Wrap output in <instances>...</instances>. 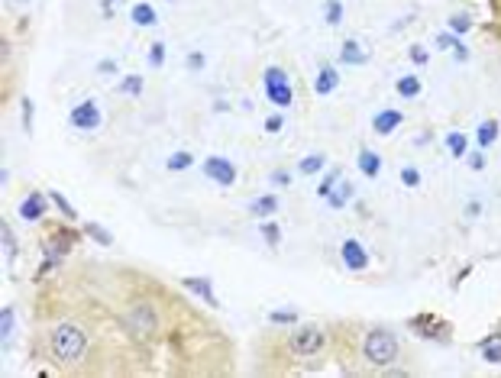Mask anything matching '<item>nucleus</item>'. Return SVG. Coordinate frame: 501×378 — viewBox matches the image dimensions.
Listing matches in <instances>:
<instances>
[{
  "label": "nucleus",
  "instance_id": "nucleus-25",
  "mask_svg": "<svg viewBox=\"0 0 501 378\" xmlns=\"http://www.w3.org/2000/svg\"><path fill=\"white\" fill-rule=\"evenodd\" d=\"M447 149H449V155L453 159H466V152H469V139H466V133H449L447 136Z\"/></svg>",
  "mask_w": 501,
  "mask_h": 378
},
{
  "label": "nucleus",
  "instance_id": "nucleus-10",
  "mask_svg": "<svg viewBox=\"0 0 501 378\" xmlns=\"http://www.w3.org/2000/svg\"><path fill=\"white\" fill-rule=\"evenodd\" d=\"M401 123H404V114H401V110L388 107V110H379V114L372 117V133H375V136H391V133H395Z\"/></svg>",
  "mask_w": 501,
  "mask_h": 378
},
{
  "label": "nucleus",
  "instance_id": "nucleus-7",
  "mask_svg": "<svg viewBox=\"0 0 501 378\" xmlns=\"http://www.w3.org/2000/svg\"><path fill=\"white\" fill-rule=\"evenodd\" d=\"M340 259H343V265H346L350 272H365V268H369V262H372V256L365 252V246L359 240H343Z\"/></svg>",
  "mask_w": 501,
  "mask_h": 378
},
{
  "label": "nucleus",
  "instance_id": "nucleus-2",
  "mask_svg": "<svg viewBox=\"0 0 501 378\" xmlns=\"http://www.w3.org/2000/svg\"><path fill=\"white\" fill-rule=\"evenodd\" d=\"M398 355H401V343H398V336L391 330H382V326H375V330L365 333L363 340V359L365 365H372V369H388L391 362H398Z\"/></svg>",
  "mask_w": 501,
  "mask_h": 378
},
{
  "label": "nucleus",
  "instance_id": "nucleus-13",
  "mask_svg": "<svg viewBox=\"0 0 501 378\" xmlns=\"http://www.w3.org/2000/svg\"><path fill=\"white\" fill-rule=\"evenodd\" d=\"M336 84H340V71H336L334 65H320L317 78H314V91H317L320 98H326V94L336 91Z\"/></svg>",
  "mask_w": 501,
  "mask_h": 378
},
{
  "label": "nucleus",
  "instance_id": "nucleus-35",
  "mask_svg": "<svg viewBox=\"0 0 501 378\" xmlns=\"http://www.w3.org/2000/svg\"><path fill=\"white\" fill-rule=\"evenodd\" d=\"M149 65L152 69H162V65H165V42H152L149 46Z\"/></svg>",
  "mask_w": 501,
  "mask_h": 378
},
{
  "label": "nucleus",
  "instance_id": "nucleus-6",
  "mask_svg": "<svg viewBox=\"0 0 501 378\" xmlns=\"http://www.w3.org/2000/svg\"><path fill=\"white\" fill-rule=\"evenodd\" d=\"M408 326L418 336H424V340H433V343H449V324L447 320H440V317H433V314H418V317H411L408 320Z\"/></svg>",
  "mask_w": 501,
  "mask_h": 378
},
{
  "label": "nucleus",
  "instance_id": "nucleus-31",
  "mask_svg": "<svg viewBox=\"0 0 501 378\" xmlns=\"http://www.w3.org/2000/svg\"><path fill=\"white\" fill-rule=\"evenodd\" d=\"M49 201H52V204L59 207V213H61L65 220H78V211L69 204V197L61 194V191H49Z\"/></svg>",
  "mask_w": 501,
  "mask_h": 378
},
{
  "label": "nucleus",
  "instance_id": "nucleus-22",
  "mask_svg": "<svg viewBox=\"0 0 501 378\" xmlns=\"http://www.w3.org/2000/svg\"><path fill=\"white\" fill-rule=\"evenodd\" d=\"M129 20L136 26H155L159 23V16H155V10L149 7V4H136V7L129 10Z\"/></svg>",
  "mask_w": 501,
  "mask_h": 378
},
{
  "label": "nucleus",
  "instance_id": "nucleus-21",
  "mask_svg": "<svg viewBox=\"0 0 501 378\" xmlns=\"http://www.w3.org/2000/svg\"><path fill=\"white\" fill-rule=\"evenodd\" d=\"M350 197H353V184L350 182H340L334 191H330V194H326V201H330V207H334V211H343V207L350 204Z\"/></svg>",
  "mask_w": 501,
  "mask_h": 378
},
{
  "label": "nucleus",
  "instance_id": "nucleus-42",
  "mask_svg": "<svg viewBox=\"0 0 501 378\" xmlns=\"http://www.w3.org/2000/svg\"><path fill=\"white\" fill-rule=\"evenodd\" d=\"M188 69L191 71H204V52H188Z\"/></svg>",
  "mask_w": 501,
  "mask_h": 378
},
{
  "label": "nucleus",
  "instance_id": "nucleus-32",
  "mask_svg": "<svg viewBox=\"0 0 501 378\" xmlns=\"http://www.w3.org/2000/svg\"><path fill=\"white\" fill-rule=\"evenodd\" d=\"M447 23H449V33H456V36H466V33H469L472 26H476V23H472V16H469V13H453V16L447 20Z\"/></svg>",
  "mask_w": 501,
  "mask_h": 378
},
{
  "label": "nucleus",
  "instance_id": "nucleus-20",
  "mask_svg": "<svg viewBox=\"0 0 501 378\" xmlns=\"http://www.w3.org/2000/svg\"><path fill=\"white\" fill-rule=\"evenodd\" d=\"M326 168V155L324 152H311V155H304L297 162V175H320Z\"/></svg>",
  "mask_w": 501,
  "mask_h": 378
},
{
  "label": "nucleus",
  "instance_id": "nucleus-4",
  "mask_svg": "<svg viewBox=\"0 0 501 378\" xmlns=\"http://www.w3.org/2000/svg\"><path fill=\"white\" fill-rule=\"evenodd\" d=\"M123 326H126L136 340H152V336L159 333V314H155L152 304L136 301V304H129V310L123 314Z\"/></svg>",
  "mask_w": 501,
  "mask_h": 378
},
{
  "label": "nucleus",
  "instance_id": "nucleus-15",
  "mask_svg": "<svg viewBox=\"0 0 501 378\" xmlns=\"http://www.w3.org/2000/svg\"><path fill=\"white\" fill-rule=\"evenodd\" d=\"M356 165H359V175L375 178V175L382 172V155H379V152H372V149H363V152H359V159H356Z\"/></svg>",
  "mask_w": 501,
  "mask_h": 378
},
{
  "label": "nucleus",
  "instance_id": "nucleus-44",
  "mask_svg": "<svg viewBox=\"0 0 501 378\" xmlns=\"http://www.w3.org/2000/svg\"><path fill=\"white\" fill-rule=\"evenodd\" d=\"M117 71V61L114 59H100L98 61V75H114Z\"/></svg>",
  "mask_w": 501,
  "mask_h": 378
},
{
  "label": "nucleus",
  "instance_id": "nucleus-12",
  "mask_svg": "<svg viewBox=\"0 0 501 378\" xmlns=\"http://www.w3.org/2000/svg\"><path fill=\"white\" fill-rule=\"evenodd\" d=\"M49 194H30L26 201H20V217L26 220V223H36V220H42L46 217V207H49V201H46Z\"/></svg>",
  "mask_w": 501,
  "mask_h": 378
},
{
  "label": "nucleus",
  "instance_id": "nucleus-39",
  "mask_svg": "<svg viewBox=\"0 0 501 378\" xmlns=\"http://www.w3.org/2000/svg\"><path fill=\"white\" fill-rule=\"evenodd\" d=\"M408 55H411V61H414L418 69H424L427 61H430V55H427V49H424V46H411V49H408Z\"/></svg>",
  "mask_w": 501,
  "mask_h": 378
},
{
  "label": "nucleus",
  "instance_id": "nucleus-43",
  "mask_svg": "<svg viewBox=\"0 0 501 378\" xmlns=\"http://www.w3.org/2000/svg\"><path fill=\"white\" fill-rule=\"evenodd\" d=\"M281 126H285V117H281V114H275V117H269V120H266V133H278Z\"/></svg>",
  "mask_w": 501,
  "mask_h": 378
},
{
  "label": "nucleus",
  "instance_id": "nucleus-24",
  "mask_svg": "<svg viewBox=\"0 0 501 378\" xmlns=\"http://www.w3.org/2000/svg\"><path fill=\"white\" fill-rule=\"evenodd\" d=\"M0 246H4V256H7L10 262L20 256V242H16V236L10 233V223H0Z\"/></svg>",
  "mask_w": 501,
  "mask_h": 378
},
{
  "label": "nucleus",
  "instance_id": "nucleus-30",
  "mask_svg": "<svg viewBox=\"0 0 501 378\" xmlns=\"http://www.w3.org/2000/svg\"><path fill=\"white\" fill-rule=\"evenodd\" d=\"M84 236H91L98 246H104V249H107V246H114V236L107 233L100 223H84Z\"/></svg>",
  "mask_w": 501,
  "mask_h": 378
},
{
  "label": "nucleus",
  "instance_id": "nucleus-36",
  "mask_svg": "<svg viewBox=\"0 0 501 378\" xmlns=\"http://www.w3.org/2000/svg\"><path fill=\"white\" fill-rule=\"evenodd\" d=\"M343 20V4L340 0H326V23L336 26Z\"/></svg>",
  "mask_w": 501,
  "mask_h": 378
},
{
  "label": "nucleus",
  "instance_id": "nucleus-46",
  "mask_svg": "<svg viewBox=\"0 0 501 378\" xmlns=\"http://www.w3.org/2000/svg\"><path fill=\"white\" fill-rule=\"evenodd\" d=\"M478 213H482V204H478V201H476V204L466 207V217H478Z\"/></svg>",
  "mask_w": 501,
  "mask_h": 378
},
{
  "label": "nucleus",
  "instance_id": "nucleus-27",
  "mask_svg": "<svg viewBox=\"0 0 501 378\" xmlns=\"http://www.w3.org/2000/svg\"><path fill=\"white\" fill-rule=\"evenodd\" d=\"M143 88H146V81H143V75H126L120 81V88H117V91L123 94V98H139V94H143Z\"/></svg>",
  "mask_w": 501,
  "mask_h": 378
},
{
  "label": "nucleus",
  "instance_id": "nucleus-18",
  "mask_svg": "<svg viewBox=\"0 0 501 378\" xmlns=\"http://www.w3.org/2000/svg\"><path fill=\"white\" fill-rule=\"evenodd\" d=\"M395 91H398V98L414 100V98H420L424 84H420V78H418V75H401V78H398V84H395Z\"/></svg>",
  "mask_w": 501,
  "mask_h": 378
},
{
  "label": "nucleus",
  "instance_id": "nucleus-26",
  "mask_svg": "<svg viewBox=\"0 0 501 378\" xmlns=\"http://www.w3.org/2000/svg\"><path fill=\"white\" fill-rule=\"evenodd\" d=\"M482 359H485L488 365H498L501 362V336H488V340H482Z\"/></svg>",
  "mask_w": 501,
  "mask_h": 378
},
{
  "label": "nucleus",
  "instance_id": "nucleus-38",
  "mask_svg": "<svg viewBox=\"0 0 501 378\" xmlns=\"http://www.w3.org/2000/svg\"><path fill=\"white\" fill-rule=\"evenodd\" d=\"M466 165H469L472 172H482V168H485V152H482V149L466 152Z\"/></svg>",
  "mask_w": 501,
  "mask_h": 378
},
{
  "label": "nucleus",
  "instance_id": "nucleus-19",
  "mask_svg": "<svg viewBox=\"0 0 501 378\" xmlns=\"http://www.w3.org/2000/svg\"><path fill=\"white\" fill-rule=\"evenodd\" d=\"M191 165H194V152H191V149H178V152H172V155H168V162H165V168H168L172 175L188 172Z\"/></svg>",
  "mask_w": 501,
  "mask_h": 378
},
{
  "label": "nucleus",
  "instance_id": "nucleus-40",
  "mask_svg": "<svg viewBox=\"0 0 501 378\" xmlns=\"http://www.w3.org/2000/svg\"><path fill=\"white\" fill-rule=\"evenodd\" d=\"M20 110H23V129L30 133V129H33V100L23 98V100H20Z\"/></svg>",
  "mask_w": 501,
  "mask_h": 378
},
{
  "label": "nucleus",
  "instance_id": "nucleus-14",
  "mask_svg": "<svg viewBox=\"0 0 501 378\" xmlns=\"http://www.w3.org/2000/svg\"><path fill=\"white\" fill-rule=\"evenodd\" d=\"M501 136V123L498 120H485V123H478L476 129V146L478 149H488V146H495Z\"/></svg>",
  "mask_w": 501,
  "mask_h": 378
},
{
  "label": "nucleus",
  "instance_id": "nucleus-17",
  "mask_svg": "<svg viewBox=\"0 0 501 378\" xmlns=\"http://www.w3.org/2000/svg\"><path fill=\"white\" fill-rule=\"evenodd\" d=\"M275 211H278V197H275V194H262V197H256V201L249 204V213H252V217H259V220H269Z\"/></svg>",
  "mask_w": 501,
  "mask_h": 378
},
{
  "label": "nucleus",
  "instance_id": "nucleus-3",
  "mask_svg": "<svg viewBox=\"0 0 501 378\" xmlns=\"http://www.w3.org/2000/svg\"><path fill=\"white\" fill-rule=\"evenodd\" d=\"M291 353L297 355V359H317L320 353L326 349V333L320 324H295V330H291V340H288Z\"/></svg>",
  "mask_w": 501,
  "mask_h": 378
},
{
  "label": "nucleus",
  "instance_id": "nucleus-1",
  "mask_svg": "<svg viewBox=\"0 0 501 378\" xmlns=\"http://www.w3.org/2000/svg\"><path fill=\"white\" fill-rule=\"evenodd\" d=\"M88 349V336L78 324H55L52 333H49V353H52L55 362L71 365L78 362Z\"/></svg>",
  "mask_w": 501,
  "mask_h": 378
},
{
  "label": "nucleus",
  "instance_id": "nucleus-45",
  "mask_svg": "<svg viewBox=\"0 0 501 378\" xmlns=\"http://www.w3.org/2000/svg\"><path fill=\"white\" fill-rule=\"evenodd\" d=\"M272 182L278 184V188H285V184H291V172H285V168H278V172H272Z\"/></svg>",
  "mask_w": 501,
  "mask_h": 378
},
{
  "label": "nucleus",
  "instance_id": "nucleus-16",
  "mask_svg": "<svg viewBox=\"0 0 501 378\" xmlns=\"http://www.w3.org/2000/svg\"><path fill=\"white\" fill-rule=\"evenodd\" d=\"M340 61H343V65H365V61H369V55L363 52V46H359L356 39H346V42H343V49H340Z\"/></svg>",
  "mask_w": 501,
  "mask_h": 378
},
{
  "label": "nucleus",
  "instance_id": "nucleus-11",
  "mask_svg": "<svg viewBox=\"0 0 501 378\" xmlns=\"http://www.w3.org/2000/svg\"><path fill=\"white\" fill-rule=\"evenodd\" d=\"M182 285H184V291H191L194 297H201L204 304H211V307H217V295H213V285H211V278H204V275H194V278H182Z\"/></svg>",
  "mask_w": 501,
  "mask_h": 378
},
{
  "label": "nucleus",
  "instance_id": "nucleus-9",
  "mask_svg": "<svg viewBox=\"0 0 501 378\" xmlns=\"http://www.w3.org/2000/svg\"><path fill=\"white\" fill-rule=\"evenodd\" d=\"M204 175L211 182L230 188V184L236 182V165L230 159H223V155H211V159H204Z\"/></svg>",
  "mask_w": 501,
  "mask_h": 378
},
{
  "label": "nucleus",
  "instance_id": "nucleus-33",
  "mask_svg": "<svg viewBox=\"0 0 501 378\" xmlns=\"http://www.w3.org/2000/svg\"><path fill=\"white\" fill-rule=\"evenodd\" d=\"M269 324L295 326L297 324V314H295V310H272V314H269Z\"/></svg>",
  "mask_w": 501,
  "mask_h": 378
},
{
  "label": "nucleus",
  "instance_id": "nucleus-28",
  "mask_svg": "<svg viewBox=\"0 0 501 378\" xmlns=\"http://www.w3.org/2000/svg\"><path fill=\"white\" fill-rule=\"evenodd\" d=\"M437 46H440V49H453L459 59H469V52H466V46H463V39L456 36V33H440V36H437Z\"/></svg>",
  "mask_w": 501,
  "mask_h": 378
},
{
  "label": "nucleus",
  "instance_id": "nucleus-41",
  "mask_svg": "<svg viewBox=\"0 0 501 378\" xmlns=\"http://www.w3.org/2000/svg\"><path fill=\"white\" fill-rule=\"evenodd\" d=\"M123 0H100V13H104V20H114L117 7H120Z\"/></svg>",
  "mask_w": 501,
  "mask_h": 378
},
{
  "label": "nucleus",
  "instance_id": "nucleus-8",
  "mask_svg": "<svg viewBox=\"0 0 501 378\" xmlns=\"http://www.w3.org/2000/svg\"><path fill=\"white\" fill-rule=\"evenodd\" d=\"M69 123L75 129H81V133H88V129H98L100 126V107L94 104L91 98L81 100V104H78L75 110L69 114Z\"/></svg>",
  "mask_w": 501,
  "mask_h": 378
},
{
  "label": "nucleus",
  "instance_id": "nucleus-5",
  "mask_svg": "<svg viewBox=\"0 0 501 378\" xmlns=\"http://www.w3.org/2000/svg\"><path fill=\"white\" fill-rule=\"evenodd\" d=\"M262 84H266V94L275 107H291L295 104V88L288 81V71L278 69V65H269L266 75H262Z\"/></svg>",
  "mask_w": 501,
  "mask_h": 378
},
{
  "label": "nucleus",
  "instance_id": "nucleus-23",
  "mask_svg": "<svg viewBox=\"0 0 501 378\" xmlns=\"http://www.w3.org/2000/svg\"><path fill=\"white\" fill-rule=\"evenodd\" d=\"M13 324H16L13 307H10V304H4V307H0V340H4V349L10 346V336H13Z\"/></svg>",
  "mask_w": 501,
  "mask_h": 378
},
{
  "label": "nucleus",
  "instance_id": "nucleus-37",
  "mask_svg": "<svg viewBox=\"0 0 501 378\" xmlns=\"http://www.w3.org/2000/svg\"><path fill=\"white\" fill-rule=\"evenodd\" d=\"M401 184H404V188H418V184H420V172H418V168L404 165L401 168Z\"/></svg>",
  "mask_w": 501,
  "mask_h": 378
},
{
  "label": "nucleus",
  "instance_id": "nucleus-29",
  "mask_svg": "<svg viewBox=\"0 0 501 378\" xmlns=\"http://www.w3.org/2000/svg\"><path fill=\"white\" fill-rule=\"evenodd\" d=\"M259 233H262V240H266L272 249H275V246H281V230H278V223H275L272 217L259 223Z\"/></svg>",
  "mask_w": 501,
  "mask_h": 378
},
{
  "label": "nucleus",
  "instance_id": "nucleus-34",
  "mask_svg": "<svg viewBox=\"0 0 501 378\" xmlns=\"http://www.w3.org/2000/svg\"><path fill=\"white\" fill-rule=\"evenodd\" d=\"M340 184V168H334V172H326L324 175V182H320V188H317V197H326L330 191Z\"/></svg>",
  "mask_w": 501,
  "mask_h": 378
}]
</instances>
